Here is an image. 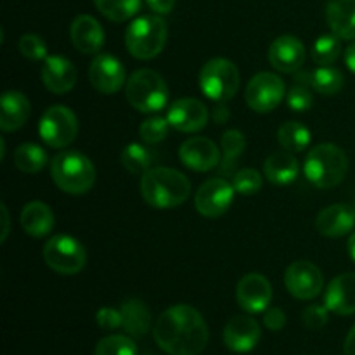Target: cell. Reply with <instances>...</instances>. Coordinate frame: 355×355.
Instances as JSON below:
<instances>
[{
    "mask_svg": "<svg viewBox=\"0 0 355 355\" xmlns=\"http://www.w3.org/2000/svg\"><path fill=\"white\" fill-rule=\"evenodd\" d=\"M121 165L134 175H144L148 170L153 168V162H155V153L148 148V146L137 144L132 142L127 148L121 151Z\"/></svg>",
    "mask_w": 355,
    "mask_h": 355,
    "instance_id": "obj_29",
    "label": "cell"
},
{
    "mask_svg": "<svg viewBox=\"0 0 355 355\" xmlns=\"http://www.w3.org/2000/svg\"><path fill=\"white\" fill-rule=\"evenodd\" d=\"M42 82L52 94L69 92L76 83V68L62 55H47L42 66Z\"/></svg>",
    "mask_w": 355,
    "mask_h": 355,
    "instance_id": "obj_21",
    "label": "cell"
},
{
    "mask_svg": "<svg viewBox=\"0 0 355 355\" xmlns=\"http://www.w3.org/2000/svg\"><path fill=\"white\" fill-rule=\"evenodd\" d=\"M168 127H172L168 118L153 116L142 121L141 127H139V135H141V139L146 144H158L163 139H166Z\"/></svg>",
    "mask_w": 355,
    "mask_h": 355,
    "instance_id": "obj_37",
    "label": "cell"
},
{
    "mask_svg": "<svg viewBox=\"0 0 355 355\" xmlns=\"http://www.w3.org/2000/svg\"><path fill=\"white\" fill-rule=\"evenodd\" d=\"M14 165L24 173H37L47 165V153L33 142L21 144L14 151Z\"/></svg>",
    "mask_w": 355,
    "mask_h": 355,
    "instance_id": "obj_32",
    "label": "cell"
},
{
    "mask_svg": "<svg viewBox=\"0 0 355 355\" xmlns=\"http://www.w3.org/2000/svg\"><path fill=\"white\" fill-rule=\"evenodd\" d=\"M284 284L297 300H314L324 286L322 272L309 260H297L284 272Z\"/></svg>",
    "mask_w": 355,
    "mask_h": 355,
    "instance_id": "obj_12",
    "label": "cell"
},
{
    "mask_svg": "<svg viewBox=\"0 0 355 355\" xmlns=\"http://www.w3.org/2000/svg\"><path fill=\"white\" fill-rule=\"evenodd\" d=\"M96 321L99 324V328L104 329V331H113V329L121 328L120 309L103 307L96 314Z\"/></svg>",
    "mask_w": 355,
    "mask_h": 355,
    "instance_id": "obj_41",
    "label": "cell"
},
{
    "mask_svg": "<svg viewBox=\"0 0 355 355\" xmlns=\"http://www.w3.org/2000/svg\"><path fill=\"white\" fill-rule=\"evenodd\" d=\"M328 312L329 309L326 305H309L302 314V321L312 331L322 329L328 322Z\"/></svg>",
    "mask_w": 355,
    "mask_h": 355,
    "instance_id": "obj_40",
    "label": "cell"
},
{
    "mask_svg": "<svg viewBox=\"0 0 355 355\" xmlns=\"http://www.w3.org/2000/svg\"><path fill=\"white\" fill-rule=\"evenodd\" d=\"M343 354L355 355V324L350 328L349 335L345 338V345H343Z\"/></svg>",
    "mask_w": 355,
    "mask_h": 355,
    "instance_id": "obj_44",
    "label": "cell"
},
{
    "mask_svg": "<svg viewBox=\"0 0 355 355\" xmlns=\"http://www.w3.org/2000/svg\"><path fill=\"white\" fill-rule=\"evenodd\" d=\"M286 96V85L276 73L262 71L253 76L245 90V101L255 113H270Z\"/></svg>",
    "mask_w": 355,
    "mask_h": 355,
    "instance_id": "obj_10",
    "label": "cell"
},
{
    "mask_svg": "<svg viewBox=\"0 0 355 355\" xmlns=\"http://www.w3.org/2000/svg\"><path fill=\"white\" fill-rule=\"evenodd\" d=\"M326 19L336 37L355 40V0H329Z\"/></svg>",
    "mask_w": 355,
    "mask_h": 355,
    "instance_id": "obj_24",
    "label": "cell"
},
{
    "mask_svg": "<svg viewBox=\"0 0 355 355\" xmlns=\"http://www.w3.org/2000/svg\"><path fill=\"white\" fill-rule=\"evenodd\" d=\"M229 120V110L227 106H224V104H220V106L215 107L214 111V121H217V123H225V121Z\"/></svg>",
    "mask_w": 355,
    "mask_h": 355,
    "instance_id": "obj_45",
    "label": "cell"
},
{
    "mask_svg": "<svg viewBox=\"0 0 355 355\" xmlns=\"http://www.w3.org/2000/svg\"><path fill=\"white\" fill-rule=\"evenodd\" d=\"M349 253L350 257H352V260L355 262V231L350 234L349 238Z\"/></svg>",
    "mask_w": 355,
    "mask_h": 355,
    "instance_id": "obj_48",
    "label": "cell"
},
{
    "mask_svg": "<svg viewBox=\"0 0 355 355\" xmlns=\"http://www.w3.org/2000/svg\"><path fill=\"white\" fill-rule=\"evenodd\" d=\"M78 134V120L69 107L51 106L38 121V135L47 146L62 149L71 144Z\"/></svg>",
    "mask_w": 355,
    "mask_h": 355,
    "instance_id": "obj_9",
    "label": "cell"
},
{
    "mask_svg": "<svg viewBox=\"0 0 355 355\" xmlns=\"http://www.w3.org/2000/svg\"><path fill=\"white\" fill-rule=\"evenodd\" d=\"M141 194L149 207L170 210L186 203L191 196V182L179 170L153 166L141 177Z\"/></svg>",
    "mask_w": 355,
    "mask_h": 355,
    "instance_id": "obj_2",
    "label": "cell"
},
{
    "mask_svg": "<svg viewBox=\"0 0 355 355\" xmlns=\"http://www.w3.org/2000/svg\"><path fill=\"white\" fill-rule=\"evenodd\" d=\"M94 355H137V345L125 335H110L97 343Z\"/></svg>",
    "mask_w": 355,
    "mask_h": 355,
    "instance_id": "obj_35",
    "label": "cell"
},
{
    "mask_svg": "<svg viewBox=\"0 0 355 355\" xmlns=\"http://www.w3.org/2000/svg\"><path fill=\"white\" fill-rule=\"evenodd\" d=\"M305 177L319 189H329L343 182L349 172V158L336 144H319L307 153Z\"/></svg>",
    "mask_w": 355,
    "mask_h": 355,
    "instance_id": "obj_4",
    "label": "cell"
},
{
    "mask_svg": "<svg viewBox=\"0 0 355 355\" xmlns=\"http://www.w3.org/2000/svg\"><path fill=\"white\" fill-rule=\"evenodd\" d=\"M54 214L44 201H31L21 211V227L31 238H45L54 229Z\"/></svg>",
    "mask_w": 355,
    "mask_h": 355,
    "instance_id": "obj_25",
    "label": "cell"
},
{
    "mask_svg": "<svg viewBox=\"0 0 355 355\" xmlns=\"http://www.w3.org/2000/svg\"><path fill=\"white\" fill-rule=\"evenodd\" d=\"M246 146V139L243 135L241 130H227L224 135H222L220 141V149L224 153V162L220 163V177L222 175H229L232 173L234 175V165L238 162L239 156L243 155Z\"/></svg>",
    "mask_w": 355,
    "mask_h": 355,
    "instance_id": "obj_28",
    "label": "cell"
},
{
    "mask_svg": "<svg viewBox=\"0 0 355 355\" xmlns=\"http://www.w3.org/2000/svg\"><path fill=\"white\" fill-rule=\"evenodd\" d=\"M232 186L238 194L253 196L262 187V173L255 168H241L232 175Z\"/></svg>",
    "mask_w": 355,
    "mask_h": 355,
    "instance_id": "obj_36",
    "label": "cell"
},
{
    "mask_svg": "<svg viewBox=\"0 0 355 355\" xmlns=\"http://www.w3.org/2000/svg\"><path fill=\"white\" fill-rule=\"evenodd\" d=\"M148 6L156 14H168L175 7V0H148Z\"/></svg>",
    "mask_w": 355,
    "mask_h": 355,
    "instance_id": "obj_43",
    "label": "cell"
},
{
    "mask_svg": "<svg viewBox=\"0 0 355 355\" xmlns=\"http://www.w3.org/2000/svg\"><path fill=\"white\" fill-rule=\"evenodd\" d=\"M89 78L97 92L111 96L125 85L127 73L118 58L111 54H97L90 62Z\"/></svg>",
    "mask_w": 355,
    "mask_h": 355,
    "instance_id": "obj_13",
    "label": "cell"
},
{
    "mask_svg": "<svg viewBox=\"0 0 355 355\" xmlns=\"http://www.w3.org/2000/svg\"><path fill=\"white\" fill-rule=\"evenodd\" d=\"M277 142L290 153H300L311 144V130L298 121H284L277 130Z\"/></svg>",
    "mask_w": 355,
    "mask_h": 355,
    "instance_id": "obj_30",
    "label": "cell"
},
{
    "mask_svg": "<svg viewBox=\"0 0 355 355\" xmlns=\"http://www.w3.org/2000/svg\"><path fill=\"white\" fill-rule=\"evenodd\" d=\"M17 47H19L21 55L30 61H40V59L47 58V45H45L44 38L35 33L23 35L17 42Z\"/></svg>",
    "mask_w": 355,
    "mask_h": 355,
    "instance_id": "obj_38",
    "label": "cell"
},
{
    "mask_svg": "<svg viewBox=\"0 0 355 355\" xmlns=\"http://www.w3.org/2000/svg\"><path fill=\"white\" fill-rule=\"evenodd\" d=\"M262 329L252 315H234L224 328L225 347L234 354H248L259 345Z\"/></svg>",
    "mask_w": 355,
    "mask_h": 355,
    "instance_id": "obj_15",
    "label": "cell"
},
{
    "mask_svg": "<svg viewBox=\"0 0 355 355\" xmlns=\"http://www.w3.org/2000/svg\"><path fill=\"white\" fill-rule=\"evenodd\" d=\"M179 158L194 172H208L220 165V149L207 137H191L180 146Z\"/></svg>",
    "mask_w": 355,
    "mask_h": 355,
    "instance_id": "obj_16",
    "label": "cell"
},
{
    "mask_svg": "<svg viewBox=\"0 0 355 355\" xmlns=\"http://www.w3.org/2000/svg\"><path fill=\"white\" fill-rule=\"evenodd\" d=\"M0 210H2V222H3V229H2V234H0V241H6L7 234H9V211H7L6 205H0Z\"/></svg>",
    "mask_w": 355,
    "mask_h": 355,
    "instance_id": "obj_46",
    "label": "cell"
},
{
    "mask_svg": "<svg viewBox=\"0 0 355 355\" xmlns=\"http://www.w3.org/2000/svg\"><path fill=\"white\" fill-rule=\"evenodd\" d=\"M324 305L338 315L355 314V272L340 274L328 284Z\"/></svg>",
    "mask_w": 355,
    "mask_h": 355,
    "instance_id": "obj_22",
    "label": "cell"
},
{
    "mask_svg": "<svg viewBox=\"0 0 355 355\" xmlns=\"http://www.w3.org/2000/svg\"><path fill=\"white\" fill-rule=\"evenodd\" d=\"M153 335L159 349L168 355H200L210 338L203 315L191 305L166 309L156 321Z\"/></svg>",
    "mask_w": 355,
    "mask_h": 355,
    "instance_id": "obj_1",
    "label": "cell"
},
{
    "mask_svg": "<svg viewBox=\"0 0 355 355\" xmlns=\"http://www.w3.org/2000/svg\"><path fill=\"white\" fill-rule=\"evenodd\" d=\"M345 64L349 66L350 71L354 73L355 75V40L352 42V44L347 47V52H345Z\"/></svg>",
    "mask_w": 355,
    "mask_h": 355,
    "instance_id": "obj_47",
    "label": "cell"
},
{
    "mask_svg": "<svg viewBox=\"0 0 355 355\" xmlns=\"http://www.w3.org/2000/svg\"><path fill=\"white\" fill-rule=\"evenodd\" d=\"M236 300L239 307L248 314H260L267 311L272 300V286L262 274H246L236 288Z\"/></svg>",
    "mask_w": 355,
    "mask_h": 355,
    "instance_id": "obj_14",
    "label": "cell"
},
{
    "mask_svg": "<svg viewBox=\"0 0 355 355\" xmlns=\"http://www.w3.org/2000/svg\"><path fill=\"white\" fill-rule=\"evenodd\" d=\"M201 92L215 103L232 99L239 87V71L229 59L214 58L200 71Z\"/></svg>",
    "mask_w": 355,
    "mask_h": 355,
    "instance_id": "obj_7",
    "label": "cell"
},
{
    "mask_svg": "<svg viewBox=\"0 0 355 355\" xmlns=\"http://www.w3.org/2000/svg\"><path fill=\"white\" fill-rule=\"evenodd\" d=\"M94 3L106 19L114 23L130 19L141 9V0H94Z\"/></svg>",
    "mask_w": 355,
    "mask_h": 355,
    "instance_id": "obj_33",
    "label": "cell"
},
{
    "mask_svg": "<svg viewBox=\"0 0 355 355\" xmlns=\"http://www.w3.org/2000/svg\"><path fill=\"white\" fill-rule=\"evenodd\" d=\"M300 172L297 158L290 151H276L263 163V175L276 186H288L295 182Z\"/></svg>",
    "mask_w": 355,
    "mask_h": 355,
    "instance_id": "obj_26",
    "label": "cell"
},
{
    "mask_svg": "<svg viewBox=\"0 0 355 355\" xmlns=\"http://www.w3.org/2000/svg\"><path fill=\"white\" fill-rule=\"evenodd\" d=\"M286 103L290 106V110L298 111V113H304L309 111L314 104V97H312L311 89L307 85H302L300 82L297 85L291 87L286 94Z\"/></svg>",
    "mask_w": 355,
    "mask_h": 355,
    "instance_id": "obj_39",
    "label": "cell"
},
{
    "mask_svg": "<svg viewBox=\"0 0 355 355\" xmlns=\"http://www.w3.org/2000/svg\"><path fill=\"white\" fill-rule=\"evenodd\" d=\"M120 314L121 328L130 336H144L151 329V312L146 307L144 302L137 300V298H130V300L123 302L120 307Z\"/></svg>",
    "mask_w": 355,
    "mask_h": 355,
    "instance_id": "obj_27",
    "label": "cell"
},
{
    "mask_svg": "<svg viewBox=\"0 0 355 355\" xmlns=\"http://www.w3.org/2000/svg\"><path fill=\"white\" fill-rule=\"evenodd\" d=\"M355 227V210L345 203L326 207L315 217V231L324 238H343Z\"/></svg>",
    "mask_w": 355,
    "mask_h": 355,
    "instance_id": "obj_18",
    "label": "cell"
},
{
    "mask_svg": "<svg viewBox=\"0 0 355 355\" xmlns=\"http://www.w3.org/2000/svg\"><path fill=\"white\" fill-rule=\"evenodd\" d=\"M168 38V28L163 17L141 16L128 24L125 31L127 51L141 61H149L159 55Z\"/></svg>",
    "mask_w": 355,
    "mask_h": 355,
    "instance_id": "obj_5",
    "label": "cell"
},
{
    "mask_svg": "<svg viewBox=\"0 0 355 355\" xmlns=\"http://www.w3.org/2000/svg\"><path fill=\"white\" fill-rule=\"evenodd\" d=\"M125 96L134 110L141 113H156L168 101V85L159 73L153 69H137L125 85Z\"/></svg>",
    "mask_w": 355,
    "mask_h": 355,
    "instance_id": "obj_6",
    "label": "cell"
},
{
    "mask_svg": "<svg viewBox=\"0 0 355 355\" xmlns=\"http://www.w3.org/2000/svg\"><path fill=\"white\" fill-rule=\"evenodd\" d=\"M342 54V38L333 35H322L314 42L312 47V59L318 66H331L338 61Z\"/></svg>",
    "mask_w": 355,
    "mask_h": 355,
    "instance_id": "obj_34",
    "label": "cell"
},
{
    "mask_svg": "<svg viewBox=\"0 0 355 355\" xmlns=\"http://www.w3.org/2000/svg\"><path fill=\"white\" fill-rule=\"evenodd\" d=\"M51 177L55 186L68 194H85L96 184V166L80 151H62L51 163Z\"/></svg>",
    "mask_w": 355,
    "mask_h": 355,
    "instance_id": "obj_3",
    "label": "cell"
},
{
    "mask_svg": "<svg viewBox=\"0 0 355 355\" xmlns=\"http://www.w3.org/2000/svg\"><path fill=\"white\" fill-rule=\"evenodd\" d=\"M30 118V101L19 90H6L0 101V128L14 132Z\"/></svg>",
    "mask_w": 355,
    "mask_h": 355,
    "instance_id": "obj_23",
    "label": "cell"
},
{
    "mask_svg": "<svg viewBox=\"0 0 355 355\" xmlns=\"http://www.w3.org/2000/svg\"><path fill=\"white\" fill-rule=\"evenodd\" d=\"M343 83L345 80H343L342 71L336 68L319 66L318 69L309 73V85L322 96H335L343 89Z\"/></svg>",
    "mask_w": 355,
    "mask_h": 355,
    "instance_id": "obj_31",
    "label": "cell"
},
{
    "mask_svg": "<svg viewBox=\"0 0 355 355\" xmlns=\"http://www.w3.org/2000/svg\"><path fill=\"white\" fill-rule=\"evenodd\" d=\"M44 260L54 272L62 276H75L85 267L87 253L78 239L58 234L45 243Z\"/></svg>",
    "mask_w": 355,
    "mask_h": 355,
    "instance_id": "obj_8",
    "label": "cell"
},
{
    "mask_svg": "<svg viewBox=\"0 0 355 355\" xmlns=\"http://www.w3.org/2000/svg\"><path fill=\"white\" fill-rule=\"evenodd\" d=\"M69 38L82 54H97L104 45V30L96 17L80 14L69 26Z\"/></svg>",
    "mask_w": 355,
    "mask_h": 355,
    "instance_id": "obj_20",
    "label": "cell"
},
{
    "mask_svg": "<svg viewBox=\"0 0 355 355\" xmlns=\"http://www.w3.org/2000/svg\"><path fill=\"white\" fill-rule=\"evenodd\" d=\"M269 62L281 73H295L305 62V47L293 35L277 37L269 47Z\"/></svg>",
    "mask_w": 355,
    "mask_h": 355,
    "instance_id": "obj_19",
    "label": "cell"
},
{
    "mask_svg": "<svg viewBox=\"0 0 355 355\" xmlns=\"http://www.w3.org/2000/svg\"><path fill=\"white\" fill-rule=\"evenodd\" d=\"M166 118L175 130L193 134V132H200L207 127L208 110L201 101L184 97L170 106Z\"/></svg>",
    "mask_w": 355,
    "mask_h": 355,
    "instance_id": "obj_17",
    "label": "cell"
},
{
    "mask_svg": "<svg viewBox=\"0 0 355 355\" xmlns=\"http://www.w3.org/2000/svg\"><path fill=\"white\" fill-rule=\"evenodd\" d=\"M234 186L222 177L208 179L200 186L194 196L196 210L207 218H218L231 208L234 200Z\"/></svg>",
    "mask_w": 355,
    "mask_h": 355,
    "instance_id": "obj_11",
    "label": "cell"
},
{
    "mask_svg": "<svg viewBox=\"0 0 355 355\" xmlns=\"http://www.w3.org/2000/svg\"><path fill=\"white\" fill-rule=\"evenodd\" d=\"M263 324L270 331H281L286 326V314L281 309H267L263 314Z\"/></svg>",
    "mask_w": 355,
    "mask_h": 355,
    "instance_id": "obj_42",
    "label": "cell"
}]
</instances>
